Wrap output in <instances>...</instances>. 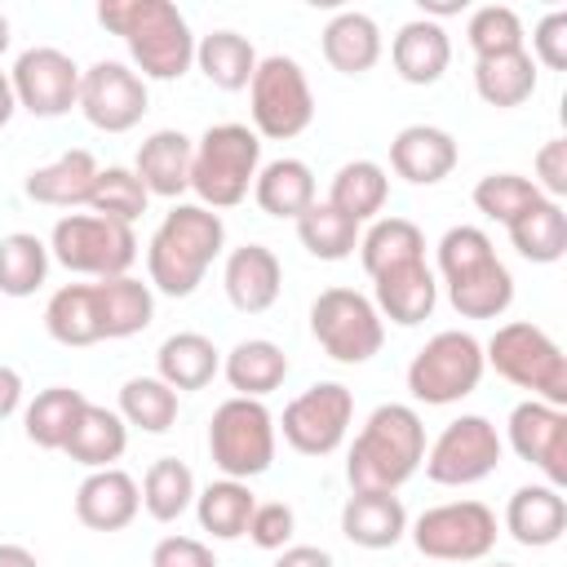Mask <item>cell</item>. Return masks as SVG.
I'll use <instances>...</instances> for the list:
<instances>
[{"label": "cell", "mask_w": 567, "mask_h": 567, "mask_svg": "<svg viewBox=\"0 0 567 567\" xmlns=\"http://www.w3.org/2000/svg\"><path fill=\"white\" fill-rule=\"evenodd\" d=\"M195 62H199L208 84H217L226 93H239V89H248V80L257 71V49L239 31H208L195 44Z\"/></svg>", "instance_id": "ab89813d"}, {"label": "cell", "mask_w": 567, "mask_h": 567, "mask_svg": "<svg viewBox=\"0 0 567 567\" xmlns=\"http://www.w3.org/2000/svg\"><path fill=\"white\" fill-rule=\"evenodd\" d=\"M44 328L58 346H97V341H106L93 284H62L44 306Z\"/></svg>", "instance_id": "d6a6232c"}, {"label": "cell", "mask_w": 567, "mask_h": 567, "mask_svg": "<svg viewBox=\"0 0 567 567\" xmlns=\"http://www.w3.org/2000/svg\"><path fill=\"white\" fill-rule=\"evenodd\" d=\"M323 58L332 71L341 75H363L377 66L381 58V27L359 13V9H346L337 13L328 27H323Z\"/></svg>", "instance_id": "f546056e"}, {"label": "cell", "mask_w": 567, "mask_h": 567, "mask_svg": "<svg viewBox=\"0 0 567 567\" xmlns=\"http://www.w3.org/2000/svg\"><path fill=\"white\" fill-rule=\"evenodd\" d=\"M292 527H297V518H292V509L284 505V501H266V505H257L252 509V518H248V540L257 545V549H284L288 540H292Z\"/></svg>", "instance_id": "c3c4849f"}, {"label": "cell", "mask_w": 567, "mask_h": 567, "mask_svg": "<svg viewBox=\"0 0 567 567\" xmlns=\"http://www.w3.org/2000/svg\"><path fill=\"white\" fill-rule=\"evenodd\" d=\"M390 199V177L381 164L372 159H350L337 168L332 186H328V204L337 213H346L350 221H372Z\"/></svg>", "instance_id": "d590c367"}, {"label": "cell", "mask_w": 567, "mask_h": 567, "mask_svg": "<svg viewBox=\"0 0 567 567\" xmlns=\"http://www.w3.org/2000/svg\"><path fill=\"white\" fill-rule=\"evenodd\" d=\"M483 368H487L483 341L474 332L443 328V332H434L412 354V363H408V390L425 408H447V403H461L465 394L478 390Z\"/></svg>", "instance_id": "52a82bcc"}, {"label": "cell", "mask_w": 567, "mask_h": 567, "mask_svg": "<svg viewBox=\"0 0 567 567\" xmlns=\"http://www.w3.org/2000/svg\"><path fill=\"white\" fill-rule=\"evenodd\" d=\"M151 567H217L213 549L195 536H164L151 549Z\"/></svg>", "instance_id": "816d5d0a"}, {"label": "cell", "mask_w": 567, "mask_h": 567, "mask_svg": "<svg viewBox=\"0 0 567 567\" xmlns=\"http://www.w3.org/2000/svg\"><path fill=\"white\" fill-rule=\"evenodd\" d=\"M425 461V425L408 403H381L354 434L346 478L350 492H399Z\"/></svg>", "instance_id": "3957f363"}, {"label": "cell", "mask_w": 567, "mask_h": 567, "mask_svg": "<svg viewBox=\"0 0 567 567\" xmlns=\"http://www.w3.org/2000/svg\"><path fill=\"white\" fill-rule=\"evenodd\" d=\"M350 416H354V394L341 385V381H315L310 390H301L284 416H279V430H284V443L301 456H328L341 447L346 430H350Z\"/></svg>", "instance_id": "5bb4252c"}, {"label": "cell", "mask_w": 567, "mask_h": 567, "mask_svg": "<svg viewBox=\"0 0 567 567\" xmlns=\"http://www.w3.org/2000/svg\"><path fill=\"white\" fill-rule=\"evenodd\" d=\"M439 275L461 319H501L514 301V275L478 226H452L439 239Z\"/></svg>", "instance_id": "277c9868"}, {"label": "cell", "mask_w": 567, "mask_h": 567, "mask_svg": "<svg viewBox=\"0 0 567 567\" xmlns=\"http://www.w3.org/2000/svg\"><path fill=\"white\" fill-rule=\"evenodd\" d=\"M221 372V350L204 332H173L155 350V377L164 385L182 390H204Z\"/></svg>", "instance_id": "4316f807"}, {"label": "cell", "mask_w": 567, "mask_h": 567, "mask_svg": "<svg viewBox=\"0 0 567 567\" xmlns=\"http://www.w3.org/2000/svg\"><path fill=\"white\" fill-rule=\"evenodd\" d=\"M208 456L221 470V478H257L270 470L275 461V416L261 399H244L230 394L226 403H217L213 421H208Z\"/></svg>", "instance_id": "ba28073f"}, {"label": "cell", "mask_w": 567, "mask_h": 567, "mask_svg": "<svg viewBox=\"0 0 567 567\" xmlns=\"http://www.w3.org/2000/svg\"><path fill=\"white\" fill-rule=\"evenodd\" d=\"M18 111V97H13V84H9V71H0V128L13 120Z\"/></svg>", "instance_id": "9f6ffc18"}, {"label": "cell", "mask_w": 567, "mask_h": 567, "mask_svg": "<svg viewBox=\"0 0 567 567\" xmlns=\"http://www.w3.org/2000/svg\"><path fill=\"white\" fill-rule=\"evenodd\" d=\"M84 394L80 390H71V385H49V390H40L31 403H27V412H22V430H27V439L35 443V447H44V452H62V443L71 439V430H75V416L84 412Z\"/></svg>", "instance_id": "74e56055"}, {"label": "cell", "mask_w": 567, "mask_h": 567, "mask_svg": "<svg viewBox=\"0 0 567 567\" xmlns=\"http://www.w3.org/2000/svg\"><path fill=\"white\" fill-rule=\"evenodd\" d=\"M124 447H128V425L120 412H111L102 403H84L71 439L62 443V452L84 470H111L124 456Z\"/></svg>", "instance_id": "83f0119b"}, {"label": "cell", "mask_w": 567, "mask_h": 567, "mask_svg": "<svg viewBox=\"0 0 567 567\" xmlns=\"http://www.w3.org/2000/svg\"><path fill=\"white\" fill-rule=\"evenodd\" d=\"M359 257H363V270L377 279L381 270L425 261V235L408 217H377L368 235H359Z\"/></svg>", "instance_id": "8d00e7d4"}, {"label": "cell", "mask_w": 567, "mask_h": 567, "mask_svg": "<svg viewBox=\"0 0 567 567\" xmlns=\"http://www.w3.org/2000/svg\"><path fill=\"white\" fill-rule=\"evenodd\" d=\"M275 567H337V563L319 545H284L279 558H275Z\"/></svg>", "instance_id": "f5cc1de1"}, {"label": "cell", "mask_w": 567, "mask_h": 567, "mask_svg": "<svg viewBox=\"0 0 567 567\" xmlns=\"http://www.w3.org/2000/svg\"><path fill=\"white\" fill-rule=\"evenodd\" d=\"M474 89L487 106H523L536 93V62L527 49L514 53H496V58H478L474 62Z\"/></svg>", "instance_id": "836d02e7"}, {"label": "cell", "mask_w": 567, "mask_h": 567, "mask_svg": "<svg viewBox=\"0 0 567 567\" xmlns=\"http://www.w3.org/2000/svg\"><path fill=\"white\" fill-rule=\"evenodd\" d=\"M9 84H13V97L22 111H31L40 120H58L80 97V66L71 53H62L53 44H35V49L18 53Z\"/></svg>", "instance_id": "9a60e30c"}, {"label": "cell", "mask_w": 567, "mask_h": 567, "mask_svg": "<svg viewBox=\"0 0 567 567\" xmlns=\"http://www.w3.org/2000/svg\"><path fill=\"white\" fill-rule=\"evenodd\" d=\"M75 106L84 111V120L93 128H102V133H128L146 115L151 97H146V80L133 66H124L115 58H102L89 71H80V97H75Z\"/></svg>", "instance_id": "2e32d148"}, {"label": "cell", "mask_w": 567, "mask_h": 567, "mask_svg": "<svg viewBox=\"0 0 567 567\" xmlns=\"http://www.w3.org/2000/svg\"><path fill=\"white\" fill-rule=\"evenodd\" d=\"M279 284H284V266L266 244H244L226 257L221 288H226L235 310H244V315L270 310L279 301Z\"/></svg>", "instance_id": "44dd1931"}, {"label": "cell", "mask_w": 567, "mask_h": 567, "mask_svg": "<svg viewBox=\"0 0 567 567\" xmlns=\"http://www.w3.org/2000/svg\"><path fill=\"white\" fill-rule=\"evenodd\" d=\"M532 62L549 66V71H563L567 66V9H554L536 22L532 31Z\"/></svg>", "instance_id": "681fc988"}, {"label": "cell", "mask_w": 567, "mask_h": 567, "mask_svg": "<svg viewBox=\"0 0 567 567\" xmlns=\"http://www.w3.org/2000/svg\"><path fill=\"white\" fill-rule=\"evenodd\" d=\"M97 22L128 44L142 80H182L195 62V35L168 0H102Z\"/></svg>", "instance_id": "6da1fadb"}, {"label": "cell", "mask_w": 567, "mask_h": 567, "mask_svg": "<svg viewBox=\"0 0 567 567\" xmlns=\"http://www.w3.org/2000/svg\"><path fill=\"white\" fill-rule=\"evenodd\" d=\"M501 452L505 443L496 425L478 412H465L443 425V434L430 443L421 465H425V478L439 487H470V483H483L501 465Z\"/></svg>", "instance_id": "4fadbf2b"}, {"label": "cell", "mask_w": 567, "mask_h": 567, "mask_svg": "<svg viewBox=\"0 0 567 567\" xmlns=\"http://www.w3.org/2000/svg\"><path fill=\"white\" fill-rule=\"evenodd\" d=\"M221 372H226V381H230L235 394H244V399H266L270 390L284 385V377H288V354H284V346H275V341H266V337H248V341H239V346L221 359Z\"/></svg>", "instance_id": "4dcf8cb0"}, {"label": "cell", "mask_w": 567, "mask_h": 567, "mask_svg": "<svg viewBox=\"0 0 567 567\" xmlns=\"http://www.w3.org/2000/svg\"><path fill=\"white\" fill-rule=\"evenodd\" d=\"M390 62L399 71V80L408 84H434L443 80L447 62H452V40L443 31V22L434 18H412L399 27L394 44H390Z\"/></svg>", "instance_id": "d4e9b609"}, {"label": "cell", "mask_w": 567, "mask_h": 567, "mask_svg": "<svg viewBox=\"0 0 567 567\" xmlns=\"http://www.w3.org/2000/svg\"><path fill=\"white\" fill-rule=\"evenodd\" d=\"M261 168V137L248 124H208L195 142L190 190L204 208H235L248 199Z\"/></svg>", "instance_id": "5b68a950"}, {"label": "cell", "mask_w": 567, "mask_h": 567, "mask_svg": "<svg viewBox=\"0 0 567 567\" xmlns=\"http://www.w3.org/2000/svg\"><path fill=\"white\" fill-rule=\"evenodd\" d=\"M408 532V509L394 492H350L341 505V536L359 549H390Z\"/></svg>", "instance_id": "cb8c5ba5"}, {"label": "cell", "mask_w": 567, "mask_h": 567, "mask_svg": "<svg viewBox=\"0 0 567 567\" xmlns=\"http://www.w3.org/2000/svg\"><path fill=\"white\" fill-rule=\"evenodd\" d=\"M421 9L425 13H461L465 4H456V0H421Z\"/></svg>", "instance_id": "6f0895ef"}, {"label": "cell", "mask_w": 567, "mask_h": 567, "mask_svg": "<svg viewBox=\"0 0 567 567\" xmlns=\"http://www.w3.org/2000/svg\"><path fill=\"white\" fill-rule=\"evenodd\" d=\"M536 199H545V195H540L536 182L523 177V173H487V177H478V186H474V208H478L483 217L501 221V226H509V221H514L518 213H527Z\"/></svg>", "instance_id": "bcb514c9"}, {"label": "cell", "mask_w": 567, "mask_h": 567, "mask_svg": "<svg viewBox=\"0 0 567 567\" xmlns=\"http://www.w3.org/2000/svg\"><path fill=\"white\" fill-rule=\"evenodd\" d=\"M509 447L527 465H536L549 478V487L567 483V412L563 408H549L540 399H523L509 412Z\"/></svg>", "instance_id": "e0dca14e"}, {"label": "cell", "mask_w": 567, "mask_h": 567, "mask_svg": "<svg viewBox=\"0 0 567 567\" xmlns=\"http://www.w3.org/2000/svg\"><path fill=\"white\" fill-rule=\"evenodd\" d=\"M120 416H124V425L164 434L177 421V390L164 385L159 377H128L120 385Z\"/></svg>", "instance_id": "7bdbcfd3"}, {"label": "cell", "mask_w": 567, "mask_h": 567, "mask_svg": "<svg viewBox=\"0 0 567 567\" xmlns=\"http://www.w3.org/2000/svg\"><path fill=\"white\" fill-rule=\"evenodd\" d=\"M190 159H195V142L182 128H155L133 159V173L142 177L146 195H164L177 199L182 190H190Z\"/></svg>", "instance_id": "7402d4cb"}, {"label": "cell", "mask_w": 567, "mask_h": 567, "mask_svg": "<svg viewBox=\"0 0 567 567\" xmlns=\"http://www.w3.org/2000/svg\"><path fill=\"white\" fill-rule=\"evenodd\" d=\"M297 239L310 257L319 261H346L354 248H359V221H350L346 213H337L328 199L310 204L301 217H297Z\"/></svg>", "instance_id": "60d3db41"}, {"label": "cell", "mask_w": 567, "mask_h": 567, "mask_svg": "<svg viewBox=\"0 0 567 567\" xmlns=\"http://www.w3.org/2000/svg\"><path fill=\"white\" fill-rule=\"evenodd\" d=\"M252 199L261 213L270 217H301L310 204H315V173L306 159H270L257 168V182H252Z\"/></svg>", "instance_id": "f1b7e54d"}, {"label": "cell", "mask_w": 567, "mask_h": 567, "mask_svg": "<svg viewBox=\"0 0 567 567\" xmlns=\"http://www.w3.org/2000/svg\"><path fill=\"white\" fill-rule=\"evenodd\" d=\"M310 332L337 363H368L385 341V319L377 315L372 297L354 288H323L310 301Z\"/></svg>", "instance_id": "8fae6325"}, {"label": "cell", "mask_w": 567, "mask_h": 567, "mask_svg": "<svg viewBox=\"0 0 567 567\" xmlns=\"http://www.w3.org/2000/svg\"><path fill=\"white\" fill-rule=\"evenodd\" d=\"M18 408H22V377L18 368L0 363V421H9Z\"/></svg>", "instance_id": "db71d44e"}, {"label": "cell", "mask_w": 567, "mask_h": 567, "mask_svg": "<svg viewBox=\"0 0 567 567\" xmlns=\"http://www.w3.org/2000/svg\"><path fill=\"white\" fill-rule=\"evenodd\" d=\"M0 567H40L27 545H0Z\"/></svg>", "instance_id": "11a10c76"}, {"label": "cell", "mask_w": 567, "mask_h": 567, "mask_svg": "<svg viewBox=\"0 0 567 567\" xmlns=\"http://www.w3.org/2000/svg\"><path fill=\"white\" fill-rule=\"evenodd\" d=\"M505 230H509V244L518 248V257H527L536 266H549L567 252V213L558 199H536Z\"/></svg>", "instance_id": "e575fe53"}, {"label": "cell", "mask_w": 567, "mask_h": 567, "mask_svg": "<svg viewBox=\"0 0 567 567\" xmlns=\"http://www.w3.org/2000/svg\"><path fill=\"white\" fill-rule=\"evenodd\" d=\"M505 532L527 545V549H545L567 532V501L558 487L549 483H527L509 496L505 505Z\"/></svg>", "instance_id": "603a6c76"}, {"label": "cell", "mask_w": 567, "mask_h": 567, "mask_svg": "<svg viewBox=\"0 0 567 567\" xmlns=\"http://www.w3.org/2000/svg\"><path fill=\"white\" fill-rule=\"evenodd\" d=\"M483 359L509 385L532 390V399H540L549 408H567V359L545 328H536L527 319L501 323L492 332V341L483 346Z\"/></svg>", "instance_id": "8992f818"}, {"label": "cell", "mask_w": 567, "mask_h": 567, "mask_svg": "<svg viewBox=\"0 0 567 567\" xmlns=\"http://www.w3.org/2000/svg\"><path fill=\"white\" fill-rule=\"evenodd\" d=\"M142 505L155 523H173L195 505V474L186 461L177 456H159L151 461L146 478H142Z\"/></svg>", "instance_id": "b9f144b4"}, {"label": "cell", "mask_w": 567, "mask_h": 567, "mask_svg": "<svg viewBox=\"0 0 567 567\" xmlns=\"http://www.w3.org/2000/svg\"><path fill=\"white\" fill-rule=\"evenodd\" d=\"M97 173H102V168H97L93 151L75 146V151H62L53 164L31 168L22 190H27V199L49 204V208H75V204H89Z\"/></svg>", "instance_id": "484cf974"}, {"label": "cell", "mask_w": 567, "mask_h": 567, "mask_svg": "<svg viewBox=\"0 0 567 567\" xmlns=\"http://www.w3.org/2000/svg\"><path fill=\"white\" fill-rule=\"evenodd\" d=\"M390 168L412 186H439L456 168V137L439 124H408L390 142Z\"/></svg>", "instance_id": "d6986e66"}, {"label": "cell", "mask_w": 567, "mask_h": 567, "mask_svg": "<svg viewBox=\"0 0 567 567\" xmlns=\"http://www.w3.org/2000/svg\"><path fill=\"white\" fill-rule=\"evenodd\" d=\"M465 40L474 49V58H496V53H514L523 49V22L509 4H483L470 13Z\"/></svg>", "instance_id": "7dc6e473"}, {"label": "cell", "mask_w": 567, "mask_h": 567, "mask_svg": "<svg viewBox=\"0 0 567 567\" xmlns=\"http://www.w3.org/2000/svg\"><path fill=\"white\" fill-rule=\"evenodd\" d=\"M248 102H252V133L270 142H288L310 128L315 120V93L297 58L270 53L257 58V71L248 80Z\"/></svg>", "instance_id": "9c48e42d"}, {"label": "cell", "mask_w": 567, "mask_h": 567, "mask_svg": "<svg viewBox=\"0 0 567 567\" xmlns=\"http://www.w3.org/2000/svg\"><path fill=\"white\" fill-rule=\"evenodd\" d=\"M49 257H58L75 275L115 279V275H128V266L137 261V235L133 226L97 213H66L53 221Z\"/></svg>", "instance_id": "30bf717a"}, {"label": "cell", "mask_w": 567, "mask_h": 567, "mask_svg": "<svg viewBox=\"0 0 567 567\" xmlns=\"http://www.w3.org/2000/svg\"><path fill=\"white\" fill-rule=\"evenodd\" d=\"M252 509H257V496L239 478H217L204 492H195V518L213 540H239L248 532Z\"/></svg>", "instance_id": "f35d334b"}, {"label": "cell", "mask_w": 567, "mask_h": 567, "mask_svg": "<svg viewBox=\"0 0 567 567\" xmlns=\"http://www.w3.org/2000/svg\"><path fill=\"white\" fill-rule=\"evenodd\" d=\"M536 190L545 199H563L567 195V142L563 137H549L540 151H536Z\"/></svg>", "instance_id": "f907efd6"}, {"label": "cell", "mask_w": 567, "mask_h": 567, "mask_svg": "<svg viewBox=\"0 0 567 567\" xmlns=\"http://www.w3.org/2000/svg\"><path fill=\"white\" fill-rule=\"evenodd\" d=\"M9 40H13V35H9V18H4V13H0V53H4V49H9Z\"/></svg>", "instance_id": "680465c9"}, {"label": "cell", "mask_w": 567, "mask_h": 567, "mask_svg": "<svg viewBox=\"0 0 567 567\" xmlns=\"http://www.w3.org/2000/svg\"><path fill=\"white\" fill-rule=\"evenodd\" d=\"M492 567H514V563H492Z\"/></svg>", "instance_id": "91938a15"}, {"label": "cell", "mask_w": 567, "mask_h": 567, "mask_svg": "<svg viewBox=\"0 0 567 567\" xmlns=\"http://www.w3.org/2000/svg\"><path fill=\"white\" fill-rule=\"evenodd\" d=\"M412 545L434 563H478L496 549V514L483 501H443L412 523Z\"/></svg>", "instance_id": "7c38bea8"}, {"label": "cell", "mask_w": 567, "mask_h": 567, "mask_svg": "<svg viewBox=\"0 0 567 567\" xmlns=\"http://www.w3.org/2000/svg\"><path fill=\"white\" fill-rule=\"evenodd\" d=\"M221 244H226L221 213L204 204H173L146 244L151 288H159L164 297H190L204 284L208 266L217 261Z\"/></svg>", "instance_id": "7a4b0ae2"}, {"label": "cell", "mask_w": 567, "mask_h": 567, "mask_svg": "<svg viewBox=\"0 0 567 567\" xmlns=\"http://www.w3.org/2000/svg\"><path fill=\"white\" fill-rule=\"evenodd\" d=\"M372 306L381 319L399 323V328H416L434 315L439 306V279L425 261H408L394 270H381L372 279Z\"/></svg>", "instance_id": "ac0fdd59"}, {"label": "cell", "mask_w": 567, "mask_h": 567, "mask_svg": "<svg viewBox=\"0 0 567 567\" xmlns=\"http://www.w3.org/2000/svg\"><path fill=\"white\" fill-rule=\"evenodd\" d=\"M49 279V244L13 230L0 239V292L4 297H31Z\"/></svg>", "instance_id": "ee69618b"}, {"label": "cell", "mask_w": 567, "mask_h": 567, "mask_svg": "<svg viewBox=\"0 0 567 567\" xmlns=\"http://www.w3.org/2000/svg\"><path fill=\"white\" fill-rule=\"evenodd\" d=\"M146 199H151V195H146L142 177H137L133 168H124V164H111V168L97 173L93 195H89V208H93L97 217H111V221L133 226V221L146 213Z\"/></svg>", "instance_id": "f6af8a7d"}, {"label": "cell", "mask_w": 567, "mask_h": 567, "mask_svg": "<svg viewBox=\"0 0 567 567\" xmlns=\"http://www.w3.org/2000/svg\"><path fill=\"white\" fill-rule=\"evenodd\" d=\"M142 509V487L133 483V474L124 470H93L80 487H75V518L89 532H120L137 518Z\"/></svg>", "instance_id": "ffe728a7"}, {"label": "cell", "mask_w": 567, "mask_h": 567, "mask_svg": "<svg viewBox=\"0 0 567 567\" xmlns=\"http://www.w3.org/2000/svg\"><path fill=\"white\" fill-rule=\"evenodd\" d=\"M97 315H102V332L106 341L133 337L155 319V292L151 284L133 279V275H115V279H97Z\"/></svg>", "instance_id": "1f68e13d"}]
</instances>
